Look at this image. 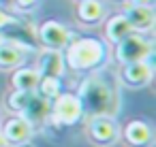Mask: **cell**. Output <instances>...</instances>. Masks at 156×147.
Masks as SVG:
<instances>
[{
	"instance_id": "cell-1",
	"label": "cell",
	"mask_w": 156,
	"mask_h": 147,
	"mask_svg": "<svg viewBox=\"0 0 156 147\" xmlns=\"http://www.w3.org/2000/svg\"><path fill=\"white\" fill-rule=\"evenodd\" d=\"M83 113L90 117L94 115H109L113 117L118 111V92L103 75H88L77 92Z\"/></svg>"
},
{
	"instance_id": "cell-2",
	"label": "cell",
	"mask_w": 156,
	"mask_h": 147,
	"mask_svg": "<svg viewBox=\"0 0 156 147\" xmlns=\"http://www.w3.org/2000/svg\"><path fill=\"white\" fill-rule=\"evenodd\" d=\"M64 64L77 73H88V70H94L98 68L103 62H105V45L98 41V39H92V36H83V39H77V41H71L66 47H64Z\"/></svg>"
},
{
	"instance_id": "cell-3",
	"label": "cell",
	"mask_w": 156,
	"mask_h": 147,
	"mask_svg": "<svg viewBox=\"0 0 156 147\" xmlns=\"http://www.w3.org/2000/svg\"><path fill=\"white\" fill-rule=\"evenodd\" d=\"M150 58H152V41H147L139 32H133L130 36L115 43V60L120 64H133Z\"/></svg>"
},
{
	"instance_id": "cell-4",
	"label": "cell",
	"mask_w": 156,
	"mask_h": 147,
	"mask_svg": "<svg viewBox=\"0 0 156 147\" xmlns=\"http://www.w3.org/2000/svg\"><path fill=\"white\" fill-rule=\"evenodd\" d=\"M81 115H83V109H81L77 94L62 92L60 96H56L51 100V111H49L51 121H56L60 126H73L81 119Z\"/></svg>"
},
{
	"instance_id": "cell-5",
	"label": "cell",
	"mask_w": 156,
	"mask_h": 147,
	"mask_svg": "<svg viewBox=\"0 0 156 147\" xmlns=\"http://www.w3.org/2000/svg\"><path fill=\"white\" fill-rule=\"evenodd\" d=\"M88 134H90L92 143H96L101 147H109V145H113L120 138V128H118L113 117H109V115H94L90 119Z\"/></svg>"
},
{
	"instance_id": "cell-6",
	"label": "cell",
	"mask_w": 156,
	"mask_h": 147,
	"mask_svg": "<svg viewBox=\"0 0 156 147\" xmlns=\"http://www.w3.org/2000/svg\"><path fill=\"white\" fill-rule=\"evenodd\" d=\"M39 41L45 45V49L62 51L73 41V34H71V30L64 24H60L56 19H47V22H43L39 26Z\"/></svg>"
},
{
	"instance_id": "cell-7",
	"label": "cell",
	"mask_w": 156,
	"mask_h": 147,
	"mask_svg": "<svg viewBox=\"0 0 156 147\" xmlns=\"http://www.w3.org/2000/svg\"><path fill=\"white\" fill-rule=\"evenodd\" d=\"M124 17L128 19L133 32H139V34L150 32L154 28V22H156V13H154L152 7H147V5H133V2L124 11Z\"/></svg>"
},
{
	"instance_id": "cell-8",
	"label": "cell",
	"mask_w": 156,
	"mask_h": 147,
	"mask_svg": "<svg viewBox=\"0 0 156 147\" xmlns=\"http://www.w3.org/2000/svg\"><path fill=\"white\" fill-rule=\"evenodd\" d=\"M154 75V66L150 60H141V62H133V64H124L122 68V81L128 87H143L152 81Z\"/></svg>"
},
{
	"instance_id": "cell-9",
	"label": "cell",
	"mask_w": 156,
	"mask_h": 147,
	"mask_svg": "<svg viewBox=\"0 0 156 147\" xmlns=\"http://www.w3.org/2000/svg\"><path fill=\"white\" fill-rule=\"evenodd\" d=\"M64 70H66V64H64L62 51H58V49H43L41 51L39 62H37V73L41 77H58V79H62Z\"/></svg>"
},
{
	"instance_id": "cell-10",
	"label": "cell",
	"mask_w": 156,
	"mask_h": 147,
	"mask_svg": "<svg viewBox=\"0 0 156 147\" xmlns=\"http://www.w3.org/2000/svg\"><path fill=\"white\" fill-rule=\"evenodd\" d=\"M0 132H2L7 145H17V143L30 141L34 128H32V124L28 119H24L22 115H17V117H11L9 121H5V126H2Z\"/></svg>"
},
{
	"instance_id": "cell-11",
	"label": "cell",
	"mask_w": 156,
	"mask_h": 147,
	"mask_svg": "<svg viewBox=\"0 0 156 147\" xmlns=\"http://www.w3.org/2000/svg\"><path fill=\"white\" fill-rule=\"evenodd\" d=\"M49 111H51V102L47 98H43L41 94L32 92L30 98H28V102H26V107H24V111L20 115L24 119H28L32 124V128H34V126H41L49 117Z\"/></svg>"
},
{
	"instance_id": "cell-12",
	"label": "cell",
	"mask_w": 156,
	"mask_h": 147,
	"mask_svg": "<svg viewBox=\"0 0 156 147\" xmlns=\"http://www.w3.org/2000/svg\"><path fill=\"white\" fill-rule=\"evenodd\" d=\"M28 47L26 45H20V43H13V41H0V68L7 70V68H17L26 62V56H28Z\"/></svg>"
},
{
	"instance_id": "cell-13",
	"label": "cell",
	"mask_w": 156,
	"mask_h": 147,
	"mask_svg": "<svg viewBox=\"0 0 156 147\" xmlns=\"http://www.w3.org/2000/svg\"><path fill=\"white\" fill-rule=\"evenodd\" d=\"M152 138H154V132H152L150 124L143 119H133L124 128V141L130 147H150Z\"/></svg>"
},
{
	"instance_id": "cell-14",
	"label": "cell",
	"mask_w": 156,
	"mask_h": 147,
	"mask_svg": "<svg viewBox=\"0 0 156 147\" xmlns=\"http://www.w3.org/2000/svg\"><path fill=\"white\" fill-rule=\"evenodd\" d=\"M105 17V7L101 0H79L77 5V19L86 26H94L103 22Z\"/></svg>"
},
{
	"instance_id": "cell-15",
	"label": "cell",
	"mask_w": 156,
	"mask_h": 147,
	"mask_svg": "<svg viewBox=\"0 0 156 147\" xmlns=\"http://www.w3.org/2000/svg\"><path fill=\"white\" fill-rule=\"evenodd\" d=\"M130 34H133V28H130L128 19L124 17V13L113 15V17L107 19V24H105V36H107L109 43L115 45V43H120L122 39H126Z\"/></svg>"
},
{
	"instance_id": "cell-16",
	"label": "cell",
	"mask_w": 156,
	"mask_h": 147,
	"mask_svg": "<svg viewBox=\"0 0 156 147\" xmlns=\"http://www.w3.org/2000/svg\"><path fill=\"white\" fill-rule=\"evenodd\" d=\"M39 81H41V75L37 73V68H30V66L17 68L11 77V85L20 92H37Z\"/></svg>"
},
{
	"instance_id": "cell-17",
	"label": "cell",
	"mask_w": 156,
	"mask_h": 147,
	"mask_svg": "<svg viewBox=\"0 0 156 147\" xmlns=\"http://www.w3.org/2000/svg\"><path fill=\"white\" fill-rule=\"evenodd\" d=\"M37 94H41L43 98H47L49 102L62 94V79L58 77H41L39 85H37Z\"/></svg>"
},
{
	"instance_id": "cell-18",
	"label": "cell",
	"mask_w": 156,
	"mask_h": 147,
	"mask_svg": "<svg viewBox=\"0 0 156 147\" xmlns=\"http://www.w3.org/2000/svg\"><path fill=\"white\" fill-rule=\"evenodd\" d=\"M30 94H32V92H20V90L11 92V94H9V98H7V107H9L13 113H17V115H20V113L24 111V107H26V102H28Z\"/></svg>"
},
{
	"instance_id": "cell-19",
	"label": "cell",
	"mask_w": 156,
	"mask_h": 147,
	"mask_svg": "<svg viewBox=\"0 0 156 147\" xmlns=\"http://www.w3.org/2000/svg\"><path fill=\"white\" fill-rule=\"evenodd\" d=\"M34 5H37V0H13V7L22 9V11H30Z\"/></svg>"
},
{
	"instance_id": "cell-20",
	"label": "cell",
	"mask_w": 156,
	"mask_h": 147,
	"mask_svg": "<svg viewBox=\"0 0 156 147\" xmlns=\"http://www.w3.org/2000/svg\"><path fill=\"white\" fill-rule=\"evenodd\" d=\"M11 19H13V15H11V13H7L5 9H0V30H2Z\"/></svg>"
},
{
	"instance_id": "cell-21",
	"label": "cell",
	"mask_w": 156,
	"mask_h": 147,
	"mask_svg": "<svg viewBox=\"0 0 156 147\" xmlns=\"http://www.w3.org/2000/svg\"><path fill=\"white\" fill-rule=\"evenodd\" d=\"M9 7H13V0H0V9H9Z\"/></svg>"
},
{
	"instance_id": "cell-22",
	"label": "cell",
	"mask_w": 156,
	"mask_h": 147,
	"mask_svg": "<svg viewBox=\"0 0 156 147\" xmlns=\"http://www.w3.org/2000/svg\"><path fill=\"white\" fill-rule=\"evenodd\" d=\"M133 5H147V7H152V2L154 0H130Z\"/></svg>"
},
{
	"instance_id": "cell-23",
	"label": "cell",
	"mask_w": 156,
	"mask_h": 147,
	"mask_svg": "<svg viewBox=\"0 0 156 147\" xmlns=\"http://www.w3.org/2000/svg\"><path fill=\"white\" fill-rule=\"evenodd\" d=\"M11 147H34L30 141H26V143H17V145H11Z\"/></svg>"
},
{
	"instance_id": "cell-24",
	"label": "cell",
	"mask_w": 156,
	"mask_h": 147,
	"mask_svg": "<svg viewBox=\"0 0 156 147\" xmlns=\"http://www.w3.org/2000/svg\"><path fill=\"white\" fill-rule=\"evenodd\" d=\"M0 147H7V141H5V136H2V132H0Z\"/></svg>"
},
{
	"instance_id": "cell-25",
	"label": "cell",
	"mask_w": 156,
	"mask_h": 147,
	"mask_svg": "<svg viewBox=\"0 0 156 147\" xmlns=\"http://www.w3.org/2000/svg\"><path fill=\"white\" fill-rule=\"evenodd\" d=\"M0 41H2V34H0Z\"/></svg>"
}]
</instances>
